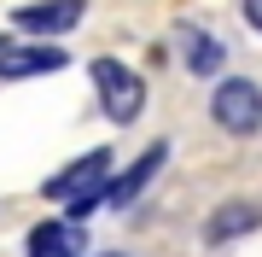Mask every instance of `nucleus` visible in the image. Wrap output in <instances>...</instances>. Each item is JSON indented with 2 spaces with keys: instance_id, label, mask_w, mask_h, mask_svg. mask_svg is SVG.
I'll return each instance as SVG.
<instances>
[{
  "instance_id": "f257e3e1",
  "label": "nucleus",
  "mask_w": 262,
  "mask_h": 257,
  "mask_svg": "<svg viewBox=\"0 0 262 257\" xmlns=\"http://www.w3.org/2000/svg\"><path fill=\"white\" fill-rule=\"evenodd\" d=\"M105 181H111V152L94 146V152H82L76 164H64L58 175H47V187H41V193H47L53 205H64L70 222H82L88 210L105 205Z\"/></svg>"
},
{
  "instance_id": "f03ea898",
  "label": "nucleus",
  "mask_w": 262,
  "mask_h": 257,
  "mask_svg": "<svg viewBox=\"0 0 262 257\" xmlns=\"http://www.w3.org/2000/svg\"><path fill=\"white\" fill-rule=\"evenodd\" d=\"M94 94H99V111L111 123H134L146 111V82L122 58H94Z\"/></svg>"
},
{
  "instance_id": "7ed1b4c3",
  "label": "nucleus",
  "mask_w": 262,
  "mask_h": 257,
  "mask_svg": "<svg viewBox=\"0 0 262 257\" xmlns=\"http://www.w3.org/2000/svg\"><path fill=\"white\" fill-rule=\"evenodd\" d=\"M210 117H215V129H227V134H256V129H262V88H256L251 76L215 82Z\"/></svg>"
},
{
  "instance_id": "20e7f679",
  "label": "nucleus",
  "mask_w": 262,
  "mask_h": 257,
  "mask_svg": "<svg viewBox=\"0 0 262 257\" xmlns=\"http://www.w3.org/2000/svg\"><path fill=\"white\" fill-rule=\"evenodd\" d=\"M82 18H88V0H29V6H18V12H12V24H18L29 41L70 35Z\"/></svg>"
},
{
  "instance_id": "39448f33",
  "label": "nucleus",
  "mask_w": 262,
  "mask_h": 257,
  "mask_svg": "<svg viewBox=\"0 0 262 257\" xmlns=\"http://www.w3.org/2000/svg\"><path fill=\"white\" fill-rule=\"evenodd\" d=\"M70 65V53L58 41H24V47H0V82H24V76H58Z\"/></svg>"
},
{
  "instance_id": "423d86ee",
  "label": "nucleus",
  "mask_w": 262,
  "mask_h": 257,
  "mask_svg": "<svg viewBox=\"0 0 262 257\" xmlns=\"http://www.w3.org/2000/svg\"><path fill=\"white\" fill-rule=\"evenodd\" d=\"M163 164H169V141H151V146H146V152L134 158L122 175H111V181H105V205L128 210V205H134V199H140V193L151 187V175H158Z\"/></svg>"
},
{
  "instance_id": "0eeeda50",
  "label": "nucleus",
  "mask_w": 262,
  "mask_h": 257,
  "mask_svg": "<svg viewBox=\"0 0 262 257\" xmlns=\"http://www.w3.org/2000/svg\"><path fill=\"white\" fill-rule=\"evenodd\" d=\"M175 47H181V65H187L192 76H215V70L227 65V47L210 29H198V24H175Z\"/></svg>"
},
{
  "instance_id": "6e6552de",
  "label": "nucleus",
  "mask_w": 262,
  "mask_h": 257,
  "mask_svg": "<svg viewBox=\"0 0 262 257\" xmlns=\"http://www.w3.org/2000/svg\"><path fill=\"white\" fill-rule=\"evenodd\" d=\"M88 246V234H82V222H35L24 240V257H82Z\"/></svg>"
},
{
  "instance_id": "1a4fd4ad",
  "label": "nucleus",
  "mask_w": 262,
  "mask_h": 257,
  "mask_svg": "<svg viewBox=\"0 0 262 257\" xmlns=\"http://www.w3.org/2000/svg\"><path fill=\"white\" fill-rule=\"evenodd\" d=\"M251 228H262V205H251V199H227V205H215L204 216V240L210 246H227V240H239Z\"/></svg>"
},
{
  "instance_id": "9d476101",
  "label": "nucleus",
  "mask_w": 262,
  "mask_h": 257,
  "mask_svg": "<svg viewBox=\"0 0 262 257\" xmlns=\"http://www.w3.org/2000/svg\"><path fill=\"white\" fill-rule=\"evenodd\" d=\"M239 12H245V24L262 35V0H239Z\"/></svg>"
},
{
  "instance_id": "9b49d317",
  "label": "nucleus",
  "mask_w": 262,
  "mask_h": 257,
  "mask_svg": "<svg viewBox=\"0 0 262 257\" xmlns=\"http://www.w3.org/2000/svg\"><path fill=\"white\" fill-rule=\"evenodd\" d=\"M0 47H6V41H0Z\"/></svg>"
},
{
  "instance_id": "f8f14e48",
  "label": "nucleus",
  "mask_w": 262,
  "mask_h": 257,
  "mask_svg": "<svg viewBox=\"0 0 262 257\" xmlns=\"http://www.w3.org/2000/svg\"><path fill=\"white\" fill-rule=\"evenodd\" d=\"M111 257H117V251H111Z\"/></svg>"
}]
</instances>
